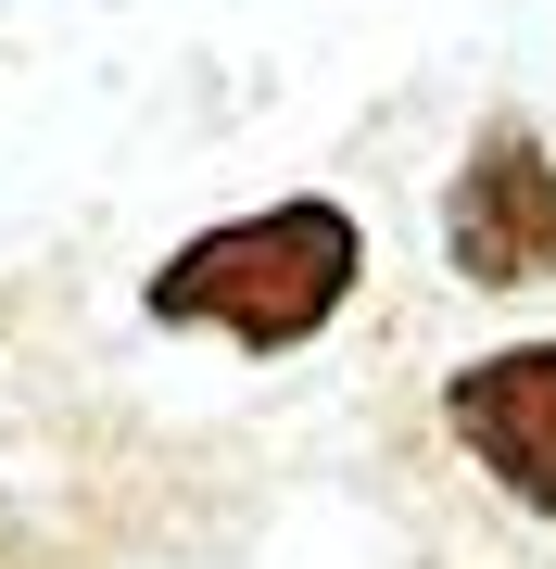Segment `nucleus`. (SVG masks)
<instances>
[{"label":"nucleus","instance_id":"obj_1","mask_svg":"<svg viewBox=\"0 0 556 569\" xmlns=\"http://www.w3.org/2000/svg\"><path fill=\"white\" fill-rule=\"evenodd\" d=\"M354 279H367V228L304 190V203H266V216H228L203 241H178L152 266V317L215 329L241 355H304L354 305Z\"/></svg>","mask_w":556,"mask_h":569},{"label":"nucleus","instance_id":"obj_2","mask_svg":"<svg viewBox=\"0 0 556 569\" xmlns=\"http://www.w3.org/2000/svg\"><path fill=\"white\" fill-rule=\"evenodd\" d=\"M443 253H455V279H481V291L556 279V152H544L518 114H494V127L468 140V164H455V190H443Z\"/></svg>","mask_w":556,"mask_h":569},{"label":"nucleus","instance_id":"obj_3","mask_svg":"<svg viewBox=\"0 0 556 569\" xmlns=\"http://www.w3.org/2000/svg\"><path fill=\"white\" fill-rule=\"evenodd\" d=\"M443 430L481 456V481L506 507L556 519V342H506V355L455 367L443 380Z\"/></svg>","mask_w":556,"mask_h":569}]
</instances>
